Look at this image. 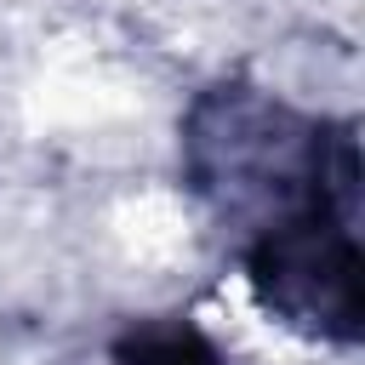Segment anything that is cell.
Listing matches in <instances>:
<instances>
[{
    "label": "cell",
    "instance_id": "2",
    "mask_svg": "<svg viewBox=\"0 0 365 365\" xmlns=\"http://www.w3.org/2000/svg\"><path fill=\"white\" fill-rule=\"evenodd\" d=\"M125 365H217V354L194 331H154L125 348Z\"/></svg>",
    "mask_w": 365,
    "mask_h": 365
},
{
    "label": "cell",
    "instance_id": "1",
    "mask_svg": "<svg viewBox=\"0 0 365 365\" xmlns=\"http://www.w3.org/2000/svg\"><path fill=\"white\" fill-rule=\"evenodd\" d=\"M257 279L291 319H314L319 331L348 336L359 319V257H354V240L331 222V211L285 222L262 245Z\"/></svg>",
    "mask_w": 365,
    "mask_h": 365
}]
</instances>
